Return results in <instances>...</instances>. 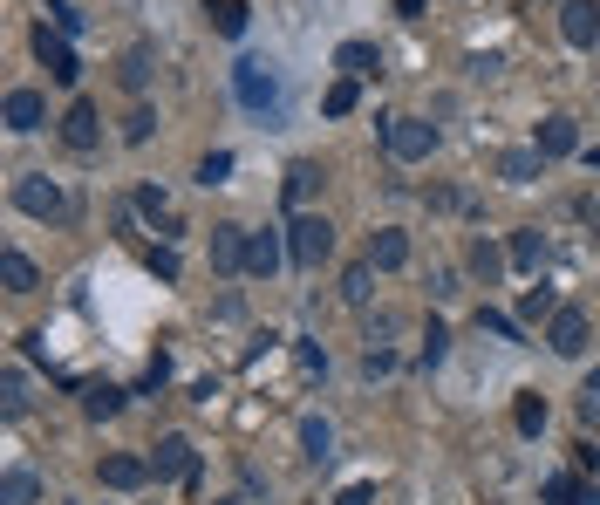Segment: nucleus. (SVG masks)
Instances as JSON below:
<instances>
[{
	"instance_id": "obj_1",
	"label": "nucleus",
	"mask_w": 600,
	"mask_h": 505,
	"mask_svg": "<svg viewBox=\"0 0 600 505\" xmlns=\"http://www.w3.org/2000/svg\"><path fill=\"white\" fill-rule=\"evenodd\" d=\"M328 253H335V226H328L321 212H294V226H287V260H294L300 273H314Z\"/></svg>"
},
{
	"instance_id": "obj_2",
	"label": "nucleus",
	"mask_w": 600,
	"mask_h": 505,
	"mask_svg": "<svg viewBox=\"0 0 600 505\" xmlns=\"http://www.w3.org/2000/svg\"><path fill=\"white\" fill-rule=\"evenodd\" d=\"M14 205H21L28 219H41V226H62V219H69V192H62L48 171H28V178H14Z\"/></svg>"
},
{
	"instance_id": "obj_3",
	"label": "nucleus",
	"mask_w": 600,
	"mask_h": 505,
	"mask_svg": "<svg viewBox=\"0 0 600 505\" xmlns=\"http://www.w3.org/2000/svg\"><path fill=\"white\" fill-rule=\"evenodd\" d=\"M382 144H389L396 164H423V157L437 151V123L430 117H389L382 123Z\"/></svg>"
},
{
	"instance_id": "obj_4",
	"label": "nucleus",
	"mask_w": 600,
	"mask_h": 505,
	"mask_svg": "<svg viewBox=\"0 0 600 505\" xmlns=\"http://www.w3.org/2000/svg\"><path fill=\"white\" fill-rule=\"evenodd\" d=\"M232 96H239V110L273 117V110H280V76H273L266 62H239V69H232Z\"/></svg>"
},
{
	"instance_id": "obj_5",
	"label": "nucleus",
	"mask_w": 600,
	"mask_h": 505,
	"mask_svg": "<svg viewBox=\"0 0 600 505\" xmlns=\"http://www.w3.org/2000/svg\"><path fill=\"white\" fill-rule=\"evenodd\" d=\"M35 55H41V69H48V76H55V82H75V76H82V62H75L69 35H55L48 21H41V28H35Z\"/></svg>"
},
{
	"instance_id": "obj_6",
	"label": "nucleus",
	"mask_w": 600,
	"mask_h": 505,
	"mask_svg": "<svg viewBox=\"0 0 600 505\" xmlns=\"http://www.w3.org/2000/svg\"><path fill=\"white\" fill-rule=\"evenodd\" d=\"M560 41L566 48H594L600 41V7L594 0H566L560 7Z\"/></svg>"
},
{
	"instance_id": "obj_7",
	"label": "nucleus",
	"mask_w": 600,
	"mask_h": 505,
	"mask_svg": "<svg viewBox=\"0 0 600 505\" xmlns=\"http://www.w3.org/2000/svg\"><path fill=\"white\" fill-rule=\"evenodd\" d=\"M150 478H157V471H150V458H137V451H110V458H103V485H110V492H137Z\"/></svg>"
},
{
	"instance_id": "obj_8",
	"label": "nucleus",
	"mask_w": 600,
	"mask_h": 505,
	"mask_svg": "<svg viewBox=\"0 0 600 505\" xmlns=\"http://www.w3.org/2000/svg\"><path fill=\"white\" fill-rule=\"evenodd\" d=\"M62 144H69V151H96V144H103V117H96V103H69V117H62Z\"/></svg>"
},
{
	"instance_id": "obj_9",
	"label": "nucleus",
	"mask_w": 600,
	"mask_h": 505,
	"mask_svg": "<svg viewBox=\"0 0 600 505\" xmlns=\"http://www.w3.org/2000/svg\"><path fill=\"white\" fill-rule=\"evenodd\" d=\"M546 349H553V355H580V349H587V314L560 308L553 321H546Z\"/></svg>"
},
{
	"instance_id": "obj_10",
	"label": "nucleus",
	"mask_w": 600,
	"mask_h": 505,
	"mask_svg": "<svg viewBox=\"0 0 600 505\" xmlns=\"http://www.w3.org/2000/svg\"><path fill=\"white\" fill-rule=\"evenodd\" d=\"M48 123V103H41V89H7V130L14 137H28Z\"/></svg>"
},
{
	"instance_id": "obj_11",
	"label": "nucleus",
	"mask_w": 600,
	"mask_h": 505,
	"mask_svg": "<svg viewBox=\"0 0 600 505\" xmlns=\"http://www.w3.org/2000/svg\"><path fill=\"white\" fill-rule=\"evenodd\" d=\"M369 267H375V273H396V267H410V233H396V226L369 233Z\"/></svg>"
},
{
	"instance_id": "obj_12",
	"label": "nucleus",
	"mask_w": 600,
	"mask_h": 505,
	"mask_svg": "<svg viewBox=\"0 0 600 505\" xmlns=\"http://www.w3.org/2000/svg\"><path fill=\"white\" fill-rule=\"evenodd\" d=\"M150 471L157 478H191V437H157V451H150Z\"/></svg>"
},
{
	"instance_id": "obj_13",
	"label": "nucleus",
	"mask_w": 600,
	"mask_h": 505,
	"mask_svg": "<svg viewBox=\"0 0 600 505\" xmlns=\"http://www.w3.org/2000/svg\"><path fill=\"white\" fill-rule=\"evenodd\" d=\"M580 151V123L573 117H546L539 123V157H546V164H553V157H573Z\"/></svg>"
},
{
	"instance_id": "obj_14",
	"label": "nucleus",
	"mask_w": 600,
	"mask_h": 505,
	"mask_svg": "<svg viewBox=\"0 0 600 505\" xmlns=\"http://www.w3.org/2000/svg\"><path fill=\"white\" fill-rule=\"evenodd\" d=\"M246 239H253L246 226H212V267L239 273V267H246Z\"/></svg>"
},
{
	"instance_id": "obj_15",
	"label": "nucleus",
	"mask_w": 600,
	"mask_h": 505,
	"mask_svg": "<svg viewBox=\"0 0 600 505\" xmlns=\"http://www.w3.org/2000/svg\"><path fill=\"white\" fill-rule=\"evenodd\" d=\"M280 260H287V239H280V233H253V239H246V273L273 280V273H280Z\"/></svg>"
},
{
	"instance_id": "obj_16",
	"label": "nucleus",
	"mask_w": 600,
	"mask_h": 505,
	"mask_svg": "<svg viewBox=\"0 0 600 505\" xmlns=\"http://www.w3.org/2000/svg\"><path fill=\"white\" fill-rule=\"evenodd\" d=\"M539 171H546V157H539V144H512V151L498 157V178H505V185H532Z\"/></svg>"
},
{
	"instance_id": "obj_17",
	"label": "nucleus",
	"mask_w": 600,
	"mask_h": 505,
	"mask_svg": "<svg viewBox=\"0 0 600 505\" xmlns=\"http://www.w3.org/2000/svg\"><path fill=\"white\" fill-rule=\"evenodd\" d=\"M335 69L348 82H362V76H375V69H382V55H375V41H341V48H335Z\"/></svg>"
},
{
	"instance_id": "obj_18",
	"label": "nucleus",
	"mask_w": 600,
	"mask_h": 505,
	"mask_svg": "<svg viewBox=\"0 0 600 505\" xmlns=\"http://www.w3.org/2000/svg\"><path fill=\"white\" fill-rule=\"evenodd\" d=\"M464 267L478 273L485 287H498V273L512 267V253H505V246H491V239H471V253H464Z\"/></svg>"
},
{
	"instance_id": "obj_19",
	"label": "nucleus",
	"mask_w": 600,
	"mask_h": 505,
	"mask_svg": "<svg viewBox=\"0 0 600 505\" xmlns=\"http://www.w3.org/2000/svg\"><path fill=\"white\" fill-rule=\"evenodd\" d=\"M0 280H7V294H35V287H41L35 260H28L21 246H7V253H0Z\"/></svg>"
},
{
	"instance_id": "obj_20",
	"label": "nucleus",
	"mask_w": 600,
	"mask_h": 505,
	"mask_svg": "<svg viewBox=\"0 0 600 505\" xmlns=\"http://www.w3.org/2000/svg\"><path fill=\"white\" fill-rule=\"evenodd\" d=\"M505 253H512V267H519V273H539V260H546V233H539V226H519V233L505 239Z\"/></svg>"
},
{
	"instance_id": "obj_21",
	"label": "nucleus",
	"mask_w": 600,
	"mask_h": 505,
	"mask_svg": "<svg viewBox=\"0 0 600 505\" xmlns=\"http://www.w3.org/2000/svg\"><path fill=\"white\" fill-rule=\"evenodd\" d=\"M300 451H307L314 465H328V458H335V424H328V417H300Z\"/></svg>"
},
{
	"instance_id": "obj_22",
	"label": "nucleus",
	"mask_w": 600,
	"mask_h": 505,
	"mask_svg": "<svg viewBox=\"0 0 600 505\" xmlns=\"http://www.w3.org/2000/svg\"><path fill=\"white\" fill-rule=\"evenodd\" d=\"M205 14H212V28H219L225 41H239V35H246V21H253L246 0H205Z\"/></svg>"
},
{
	"instance_id": "obj_23",
	"label": "nucleus",
	"mask_w": 600,
	"mask_h": 505,
	"mask_svg": "<svg viewBox=\"0 0 600 505\" xmlns=\"http://www.w3.org/2000/svg\"><path fill=\"white\" fill-rule=\"evenodd\" d=\"M137 212H144V219H150V226H157L164 239L178 233V219H171V198H164V185H137Z\"/></svg>"
},
{
	"instance_id": "obj_24",
	"label": "nucleus",
	"mask_w": 600,
	"mask_h": 505,
	"mask_svg": "<svg viewBox=\"0 0 600 505\" xmlns=\"http://www.w3.org/2000/svg\"><path fill=\"white\" fill-rule=\"evenodd\" d=\"M546 505H600L594 499V485H580L573 471H560V478H546V492H539Z\"/></svg>"
},
{
	"instance_id": "obj_25",
	"label": "nucleus",
	"mask_w": 600,
	"mask_h": 505,
	"mask_svg": "<svg viewBox=\"0 0 600 505\" xmlns=\"http://www.w3.org/2000/svg\"><path fill=\"white\" fill-rule=\"evenodd\" d=\"M41 499V478L28 465H14L7 478H0V505H35Z\"/></svg>"
},
{
	"instance_id": "obj_26",
	"label": "nucleus",
	"mask_w": 600,
	"mask_h": 505,
	"mask_svg": "<svg viewBox=\"0 0 600 505\" xmlns=\"http://www.w3.org/2000/svg\"><path fill=\"white\" fill-rule=\"evenodd\" d=\"M314 185H321V164H307V157H300L294 171H287V185H280V192H287V205H307V198H314Z\"/></svg>"
},
{
	"instance_id": "obj_27",
	"label": "nucleus",
	"mask_w": 600,
	"mask_h": 505,
	"mask_svg": "<svg viewBox=\"0 0 600 505\" xmlns=\"http://www.w3.org/2000/svg\"><path fill=\"white\" fill-rule=\"evenodd\" d=\"M82 410H89V417L103 424V417H116V410H123V389H116V383H96L89 396H82Z\"/></svg>"
},
{
	"instance_id": "obj_28",
	"label": "nucleus",
	"mask_w": 600,
	"mask_h": 505,
	"mask_svg": "<svg viewBox=\"0 0 600 505\" xmlns=\"http://www.w3.org/2000/svg\"><path fill=\"white\" fill-rule=\"evenodd\" d=\"M116 76H123V89H144V82H150V48H144V41L123 48V69H116Z\"/></svg>"
},
{
	"instance_id": "obj_29",
	"label": "nucleus",
	"mask_w": 600,
	"mask_h": 505,
	"mask_svg": "<svg viewBox=\"0 0 600 505\" xmlns=\"http://www.w3.org/2000/svg\"><path fill=\"white\" fill-rule=\"evenodd\" d=\"M560 314V301H553V287H525V301H519V321H553Z\"/></svg>"
},
{
	"instance_id": "obj_30",
	"label": "nucleus",
	"mask_w": 600,
	"mask_h": 505,
	"mask_svg": "<svg viewBox=\"0 0 600 505\" xmlns=\"http://www.w3.org/2000/svg\"><path fill=\"white\" fill-rule=\"evenodd\" d=\"M369 280H375L369 260H362V267H348V273H341V301H348V308H362V301H369Z\"/></svg>"
},
{
	"instance_id": "obj_31",
	"label": "nucleus",
	"mask_w": 600,
	"mask_h": 505,
	"mask_svg": "<svg viewBox=\"0 0 600 505\" xmlns=\"http://www.w3.org/2000/svg\"><path fill=\"white\" fill-rule=\"evenodd\" d=\"M355 103H362V89H355V82L341 76L335 89H328V96H321V110H328V117H348V110H355Z\"/></svg>"
},
{
	"instance_id": "obj_32",
	"label": "nucleus",
	"mask_w": 600,
	"mask_h": 505,
	"mask_svg": "<svg viewBox=\"0 0 600 505\" xmlns=\"http://www.w3.org/2000/svg\"><path fill=\"white\" fill-rule=\"evenodd\" d=\"M512 417H519L525 437H539V430H546V396H519V410H512Z\"/></svg>"
},
{
	"instance_id": "obj_33",
	"label": "nucleus",
	"mask_w": 600,
	"mask_h": 505,
	"mask_svg": "<svg viewBox=\"0 0 600 505\" xmlns=\"http://www.w3.org/2000/svg\"><path fill=\"white\" fill-rule=\"evenodd\" d=\"M478 328L498 335V342H519V321H512V314H498V308H478Z\"/></svg>"
},
{
	"instance_id": "obj_34",
	"label": "nucleus",
	"mask_w": 600,
	"mask_h": 505,
	"mask_svg": "<svg viewBox=\"0 0 600 505\" xmlns=\"http://www.w3.org/2000/svg\"><path fill=\"white\" fill-rule=\"evenodd\" d=\"M144 267L157 273V280H164V287H171V280H178V273H185V267H178V253H171V246H150V253H144Z\"/></svg>"
},
{
	"instance_id": "obj_35",
	"label": "nucleus",
	"mask_w": 600,
	"mask_h": 505,
	"mask_svg": "<svg viewBox=\"0 0 600 505\" xmlns=\"http://www.w3.org/2000/svg\"><path fill=\"white\" fill-rule=\"evenodd\" d=\"M232 178V151H205V164H198V185H225Z\"/></svg>"
},
{
	"instance_id": "obj_36",
	"label": "nucleus",
	"mask_w": 600,
	"mask_h": 505,
	"mask_svg": "<svg viewBox=\"0 0 600 505\" xmlns=\"http://www.w3.org/2000/svg\"><path fill=\"white\" fill-rule=\"evenodd\" d=\"M0 389H7V417H21V410H28V376H21V369H7Z\"/></svg>"
},
{
	"instance_id": "obj_37",
	"label": "nucleus",
	"mask_w": 600,
	"mask_h": 505,
	"mask_svg": "<svg viewBox=\"0 0 600 505\" xmlns=\"http://www.w3.org/2000/svg\"><path fill=\"white\" fill-rule=\"evenodd\" d=\"M150 130H157V117L137 103V110H130V123H123V144H150Z\"/></svg>"
},
{
	"instance_id": "obj_38",
	"label": "nucleus",
	"mask_w": 600,
	"mask_h": 505,
	"mask_svg": "<svg viewBox=\"0 0 600 505\" xmlns=\"http://www.w3.org/2000/svg\"><path fill=\"white\" fill-rule=\"evenodd\" d=\"M444 349H450V328L430 321V328H423V362H444Z\"/></svg>"
},
{
	"instance_id": "obj_39",
	"label": "nucleus",
	"mask_w": 600,
	"mask_h": 505,
	"mask_svg": "<svg viewBox=\"0 0 600 505\" xmlns=\"http://www.w3.org/2000/svg\"><path fill=\"white\" fill-rule=\"evenodd\" d=\"M48 14H55V35H82V14H75L69 0H55V7H48Z\"/></svg>"
},
{
	"instance_id": "obj_40",
	"label": "nucleus",
	"mask_w": 600,
	"mask_h": 505,
	"mask_svg": "<svg viewBox=\"0 0 600 505\" xmlns=\"http://www.w3.org/2000/svg\"><path fill=\"white\" fill-rule=\"evenodd\" d=\"M294 362H300V369H307V376H321V369H328V355L314 349V342H300V349H294Z\"/></svg>"
},
{
	"instance_id": "obj_41",
	"label": "nucleus",
	"mask_w": 600,
	"mask_h": 505,
	"mask_svg": "<svg viewBox=\"0 0 600 505\" xmlns=\"http://www.w3.org/2000/svg\"><path fill=\"white\" fill-rule=\"evenodd\" d=\"M430 294H437V301H450V294H457V273L437 267V273H430Z\"/></svg>"
},
{
	"instance_id": "obj_42",
	"label": "nucleus",
	"mask_w": 600,
	"mask_h": 505,
	"mask_svg": "<svg viewBox=\"0 0 600 505\" xmlns=\"http://www.w3.org/2000/svg\"><path fill=\"white\" fill-rule=\"evenodd\" d=\"M580 424L600 430V389H587V396H580Z\"/></svg>"
},
{
	"instance_id": "obj_43",
	"label": "nucleus",
	"mask_w": 600,
	"mask_h": 505,
	"mask_svg": "<svg viewBox=\"0 0 600 505\" xmlns=\"http://www.w3.org/2000/svg\"><path fill=\"white\" fill-rule=\"evenodd\" d=\"M335 505H375V485H348V492H341Z\"/></svg>"
},
{
	"instance_id": "obj_44",
	"label": "nucleus",
	"mask_w": 600,
	"mask_h": 505,
	"mask_svg": "<svg viewBox=\"0 0 600 505\" xmlns=\"http://www.w3.org/2000/svg\"><path fill=\"white\" fill-rule=\"evenodd\" d=\"M396 7H403V14H423V0H396Z\"/></svg>"
},
{
	"instance_id": "obj_45",
	"label": "nucleus",
	"mask_w": 600,
	"mask_h": 505,
	"mask_svg": "<svg viewBox=\"0 0 600 505\" xmlns=\"http://www.w3.org/2000/svg\"><path fill=\"white\" fill-rule=\"evenodd\" d=\"M587 389H600V362H594V376H587Z\"/></svg>"
},
{
	"instance_id": "obj_46",
	"label": "nucleus",
	"mask_w": 600,
	"mask_h": 505,
	"mask_svg": "<svg viewBox=\"0 0 600 505\" xmlns=\"http://www.w3.org/2000/svg\"><path fill=\"white\" fill-rule=\"evenodd\" d=\"M587 164H594V171H600V151H587Z\"/></svg>"
},
{
	"instance_id": "obj_47",
	"label": "nucleus",
	"mask_w": 600,
	"mask_h": 505,
	"mask_svg": "<svg viewBox=\"0 0 600 505\" xmlns=\"http://www.w3.org/2000/svg\"><path fill=\"white\" fill-rule=\"evenodd\" d=\"M212 505H225V499H212Z\"/></svg>"
}]
</instances>
